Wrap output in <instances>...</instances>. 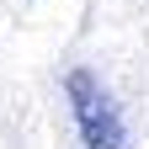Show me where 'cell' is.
I'll list each match as a JSON object with an SVG mask.
<instances>
[{
	"instance_id": "6da1fadb",
	"label": "cell",
	"mask_w": 149,
	"mask_h": 149,
	"mask_svg": "<svg viewBox=\"0 0 149 149\" xmlns=\"http://www.w3.org/2000/svg\"><path fill=\"white\" fill-rule=\"evenodd\" d=\"M64 96H69V112H74V128H80L85 149H128L123 112H117V101L107 96V85L91 69H69Z\"/></svg>"
}]
</instances>
